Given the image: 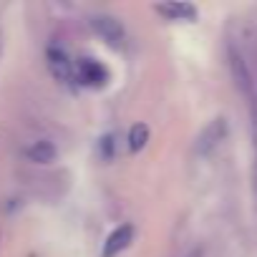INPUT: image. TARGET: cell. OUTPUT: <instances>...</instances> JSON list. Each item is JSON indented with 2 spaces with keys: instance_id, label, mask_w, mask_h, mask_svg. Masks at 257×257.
Returning <instances> with one entry per match:
<instances>
[{
  "instance_id": "obj_7",
  "label": "cell",
  "mask_w": 257,
  "mask_h": 257,
  "mask_svg": "<svg viewBox=\"0 0 257 257\" xmlns=\"http://www.w3.org/2000/svg\"><path fill=\"white\" fill-rule=\"evenodd\" d=\"M159 13H167L172 18H194V8L192 6H159Z\"/></svg>"
},
{
  "instance_id": "obj_4",
  "label": "cell",
  "mask_w": 257,
  "mask_h": 257,
  "mask_svg": "<svg viewBox=\"0 0 257 257\" xmlns=\"http://www.w3.org/2000/svg\"><path fill=\"white\" fill-rule=\"evenodd\" d=\"M26 157L31 159V162H36V164H51V162H56V157H58V149H56V144L53 142H33L28 149H26Z\"/></svg>"
},
{
  "instance_id": "obj_1",
  "label": "cell",
  "mask_w": 257,
  "mask_h": 257,
  "mask_svg": "<svg viewBox=\"0 0 257 257\" xmlns=\"http://www.w3.org/2000/svg\"><path fill=\"white\" fill-rule=\"evenodd\" d=\"M91 28H93L108 46H113V48H118V46L123 43V28H121L118 21L111 18V16H96V18L91 21Z\"/></svg>"
},
{
  "instance_id": "obj_6",
  "label": "cell",
  "mask_w": 257,
  "mask_h": 257,
  "mask_svg": "<svg viewBox=\"0 0 257 257\" xmlns=\"http://www.w3.org/2000/svg\"><path fill=\"white\" fill-rule=\"evenodd\" d=\"M78 73H81V78H83L86 83H101V81L106 78L103 68H101L98 63H93V61H83Z\"/></svg>"
},
{
  "instance_id": "obj_3",
  "label": "cell",
  "mask_w": 257,
  "mask_h": 257,
  "mask_svg": "<svg viewBox=\"0 0 257 257\" xmlns=\"http://www.w3.org/2000/svg\"><path fill=\"white\" fill-rule=\"evenodd\" d=\"M134 239V227L132 224H121L108 239H106V247H103V257H116L118 252H123Z\"/></svg>"
},
{
  "instance_id": "obj_5",
  "label": "cell",
  "mask_w": 257,
  "mask_h": 257,
  "mask_svg": "<svg viewBox=\"0 0 257 257\" xmlns=\"http://www.w3.org/2000/svg\"><path fill=\"white\" fill-rule=\"evenodd\" d=\"M48 66H51V71H53V76L58 81H68L71 78V61H68V56L63 51L51 48L48 51Z\"/></svg>"
},
{
  "instance_id": "obj_8",
  "label": "cell",
  "mask_w": 257,
  "mask_h": 257,
  "mask_svg": "<svg viewBox=\"0 0 257 257\" xmlns=\"http://www.w3.org/2000/svg\"><path fill=\"white\" fill-rule=\"evenodd\" d=\"M147 126L144 123H139V126H134L132 128V149H142L144 144H147Z\"/></svg>"
},
{
  "instance_id": "obj_2",
  "label": "cell",
  "mask_w": 257,
  "mask_h": 257,
  "mask_svg": "<svg viewBox=\"0 0 257 257\" xmlns=\"http://www.w3.org/2000/svg\"><path fill=\"white\" fill-rule=\"evenodd\" d=\"M224 134H227V121L224 118H214L204 132H202V137H199V144H197V149H199V154H207L209 149H214L222 139H224Z\"/></svg>"
}]
</instances>
